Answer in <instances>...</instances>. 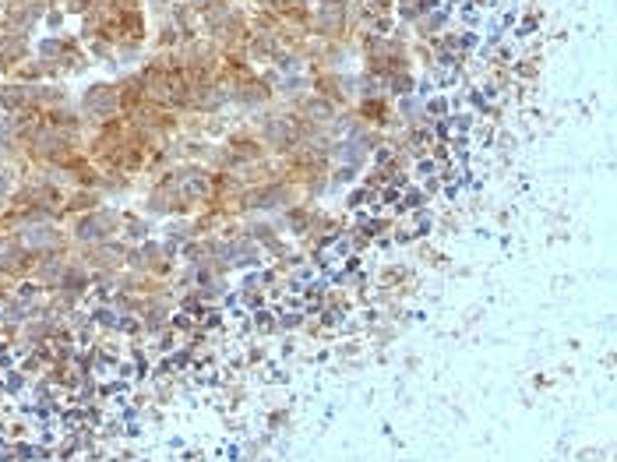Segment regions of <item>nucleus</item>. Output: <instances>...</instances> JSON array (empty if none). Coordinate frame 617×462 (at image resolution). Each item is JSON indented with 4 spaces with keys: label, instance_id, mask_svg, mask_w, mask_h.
I'll return each instance as SVG.
<instances>
[{
    "label": "nucleus",
    "instance_id": "nucleus-19",
    "mask_svg": "<svg viewBox=\"0 0 617 462\" xmlns=\"http://www.w3.org/2000/svg\"><path fill=\"white\" fill-rule=\"evenodd\" d=\"M385 92L392 99H402V96H413V92H420L417 71H395V75H388L385 78Z\"/></svg>",
    "mask_w": 617,
    "mask_h": 462
},
{
    "label": "nucleus",
    "instance_id": "nucleus-13",
    "mask_svg": "<svg viewBox=\"0 0 617 462\" xmlns=\"http://www.w3.org/2000/svg\"><path fill=\"white\" fill-rule=\"evenodd\" d=\"M106 198L99 187H71L64 198V205H60V223H71L75 216H85V212L99 209Z\"/></svg>",
    "mask_w": 617,
    "mask_h": 462
},
{
    "label": "nucleus",
    "instance_id": "nucleus-6",
    "mask_svg": "<svg viewBox=\"0 0 617 462\" xmlns=\"http://www.w3.org/2000/svg\"><path fill=\"white\" fill-rule=\"evenodd\" d=\"M304 202V191L297 184H290L286 177L268 180V184L247 187V212H261V216H279L290 205Z\"/></svg>",
    "mask_w": 617,
    "mask_h": 462
},
{
    "label": "nucleus",
    "instance_id": "nucleus-21",
    "mask_svg": "<svg viewBox=\"0 0 617 462\" xmlns=\"http://www.w3.org/2000/svg\"><path fill=\"white\" fill-rule=\"evenodd\" d=\"M314 8H328V11H350L353 0H311Z\"/></svg>",
    "mask_w": 617,
    "mask_h": 462
},
{
    "label": "nucleus",
    "instance_id": "nucleus-15",
    "mask_svg": "<svg viewBox=\"0 0 617 462\" xmlns=\"http://www.w3.org/2000/svg\"><path fill=\"white\" fill-rule=\"evenodd\" d=\"M117 92H120V113H134L138 106L149 103V96H145V82H142V75H138V68L117 78Z\"/></svg>",
    "mask_w": 617,
    "mask_h": 462
},
{
    "label": "nucleus",
    "instance_id": "nucleus-9",
    "mask_svg": "<svg viewBox=\"0 0 617 462\" xmlns=\"http://www.w3.org/2000/svg\"><path fill=\"white\" fill-rule=\"evenodd\" d=\"M311 92L335 106V110H350L357 103V89H353V75L346 68L339 71H314Z\"/></svg>",
    "mask_w": 617,
    "mask_h": 462
},
{
    "label": "nucleus",
    "instance_id": "nucleus-3",
    "mask_svg": "<svg viewBox=\"0 0 617 462\" xmlns=\"http://www.w3.org/2000/svg\"><path fill=\"white\" fill-rule=\"evenodd\" d=\"M177 261H180V247H173L170 240H163V237H145V240L127 244V269H134V272L173 279L177 276Z\"/></svg>",
    "mask_w": 617,
    "mask_h": 462
},
{
    "label": "nucleus",
    "instance_id": "nucleus-2",
    "mask_svg": "<svg viewBox=\"0 0 617 462\" xmlns=\"http://www.w3.org/2000/svg\"><path fill=\"white\" fill-rule=\"evenodd\" d=\"M254 131L261 135V142H265L268 156H290L293 149H300L304 145V127H300V120L293 117L290 110H279L276 103L265 106V110H258V117H254Z\"/></svg>",
    "mask_w": 617,
    "mask_h": 462
},
{
    "label": "nucleus",
    "instance_id": "nucleus-17",
    "mask_svg": "<svg viewBox=\"0 0 617 462\" xmlns=\"http://www.w3.org/2000/svg\"><path fill=\"white\" fill-rule=\"evenodd\" d=\"M149 43H152V50H180L184 32H180L170 18H159L156 32H149Z\"/></svg>",
    "mask_w": 617,
    "mask_h": 462
},
{
    "label": "nucleus",
    "instance_id": "nucleus-7",
    "mask_svg": "<svg viewBox=\"0 0 617 462\" xmlns=\"http://www.w3.org/2000/svg\"><path fill=\"white\" fill-rule=\"evenodd\" d=\"M78 113H82L85 127H96L103 120H113L120 113V92L117 82L110 78H99V82H89L78 96Z\"/></svg>",
    "mask_w": 617,
    "mask_h": 462
},
{
    "label": "nucleus",
    "instance_id": "nucleus-22",
    "mask_svg": "<svg viewBox=\"0 0 617 462\" xmlns=\"http://www.w3.org/2000/svg\"><path fill=\"white\" fill-rule=\"evenodd\" d=\"M286 420H290V413H272V424H268V427H272V431H279V427H286Z\"/></svg>",
    "mask_w": 617,
    "mask_h": 462
},
{
    "label": "nucleus",
    "instance_id": "nucleus-12",
    "mask_svg": "<svg viewBox=\"0 0 617 462\" xmlns=\"http://www.w3.org/2000/svg\"><path fill=\"white\" fill-rule=\"evenodd\" d=\"M32 57V36L22 32H0V78H8Z\"/></svg>",
    "mask_w": 617,
    "mask_h": 462
},
{
    "label": "nucleus",
    "instance_id": "nucleus-8",
    "mask_svg": "<svg viewBox=\"0 0 617 462\" xmlns=\"http://www.w3.org/2000/svg\"><path fill=\"white\" fill-rule=\"evenodd\" d=\"M75 254L85 261V269L92 276H113V272L127 269V240H103V244H78Z\"/></svg>",
    "mask_w": 617,
    "mask_h": 462
},
{
    "label": "nucleus",
    "instance_id": "nucleus-4",
    "mask_svg": "<svg viewBox=\"0 0 617 462\" xmlns=\"http://www.w3.org/2000/svg\"><path fill=\"white\" fill-rule=\"evenodd\" d=\"M67 230H71L75 247L78 244H103V240H117L120 230H124V209H113V205L103 202L99 209L71 219Z\"/></svg>",
    "mask_w": 617,
    "mask_h": 462
},
{
    "label": "nucleus",
    "instance_id": "nucleus-23",
    "mask_svg": "<svg viewBox=\"0 0 617 462\" xmlns=\"http://www.w3.org/2000/svg\"><path fill=\"white\" fill-rule=\"evenodd\" d=\"M187 4H194V8H198V11H201V8H209L212 0H187Z\"/></svg>",
    "mask_w": 617,
    "mask_h": 462
},
{
    "label": "nucleus",
    "instance_id": "nucleus-1",
    "mask_svg": "<svg viewBox=\"0 0 617 462\" xmlns=\"http://www.w3.org/2000/svg\"><path fill=\"white\" fill-rule=\"evenodd\" d=\"M85 149V138L82 135H71V131H60V127H50L43 120V124L32 131V138L25 142V159H29L32 166H46V170H57V166H64L71 156H78V152Z\"/></svg>",
    "mask_w": 617,
    "mask_h": 462
},
{
    "label": "nucleus",
    "instance_id": "nucleus-14",
    "mask_svg": "<svg viewBox=\"0 0 617 462\" xmlns=\"http://www.w3.org/2000/svg\"><path fill=\"white\" fill-rule=\"evenodd\" d=\"M279 50H283V46H279V39L272 36V32H251L247 43H244V53H247V60H251L254 68H268V64L276 60Z\"/></svg>",
    "mask_w": 617,
    "mask_h": 462
},
{
    "label": "nucleus",
    "instance_id": "nucleus-16",
    "mask_svg": "<svg viewBox=\"0 0 617 462\" xmlns=\"http://www.w3.org/2000/svg\"><path fill=\"white\" fill-rule=\"evenodd\" d=\"M272 11L283 18V25H300V29H307L314 4L311 0H272Z\"/></svg>",
    "mask_w": 617,
    "mask_h": 462
},
{
    "label": "nucleus",
    "instance_id": "nucleus-18",
    "mask_svg": "<svg viewBox=\"0 0 617 462\" xmlns=\"http://www.w3.org/2000/svg\"><path fill=\"white\" fill-rule=\"evenodd\" d=\"M99 191H103V198H124V194L134 191V177L124 170H103Z\"/></svg>",
    "mask_w": 617,
    "mask_h": 462
},
{
    "label": "nucleus",
    "instance_id": "nucleus-5",
    "mask_svg": "<svg viewBox=\"0 0 617 462\" xmlns=\"http://www.w3.org/2000/svg\"><path fill=\"white\" fill-rule=\"evenodd\" d=\"M15 237L29 247L36 258H53V254H75V240L60 219H39L22 230H15Z\"/></svg>",
    "mask_w": 617,
    "mask_h": 462
},
{
    "label": "nucleus",
    "instance_id": "nucleus-20",
    "mask_svg": "<svg viewBox=\"0 0 617 462\" xmlns=\"http://www.w3.org/2000/svg\"><path fill=\"white\" fill-rule=\"evenodd\" d=\"M438 8V0H395V18L402 22H417L420 15Z\"/></svg>",
    "mask_w": 617,
    "mask_h": 462
},
{
    "label": "nucleus",
    "instance_id": "nucleus-10",
    "mask_svg": "<svg viewBox=\"0 0 617 462\" xmlns=\"http://www.w3.org/2000/svg\"><path fill=\"white\" fill-rule=\"evenodd\" d=\"M350 110L357 113L360 124L378 127V131H385V135L392 131V127H399V117H395V99L388 96V92H378V96H360Z\"/></svg>",
    "mask_w": 617,
    "mask_h": 462
},
{
    "label": "nucleus",
    "instance_id": "nucleus-11",
    "mask_svg": "<svg viewBox=\"0 0 617 462\" xmlns=\"http://www.w3.org/2000/svg\"><path fill=\"white\" fill-rule=\"evenodd\" d=\"M223 145L237 156V163H258V159L268 156L265 142H261V135L254 131V124L230 127V131L223 135Z\"/></svg>",
    "mask_w": 617,
    "mask_h": 462
}]
</instances>
